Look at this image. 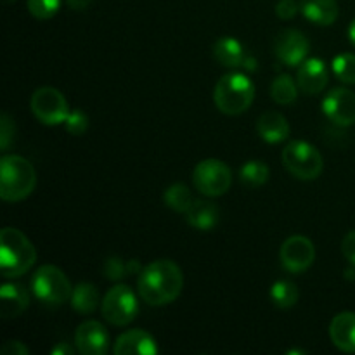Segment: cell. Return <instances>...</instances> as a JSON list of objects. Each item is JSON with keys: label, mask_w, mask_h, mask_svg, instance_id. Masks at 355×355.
I'll use <instances>...</instances> for the list:
<instances>
[{"label": "cell", "mask_w": 355, "mask_h": 355, "mask_svg": "<svg viewBox=\"0 0 355 355\" xmlns=\"http://www.w3.org/2000/svg\"><path fill=\"white\" fill-rule=\"evenodd\" d=\"M298 12H300V2H297V0H279L277 2L276 14L281 19H293Z\"/></svg>", "instance_id": "obj_32"}, {"label": "cell", "mask_w": 355, "mask_h": 355, "mask_svg": "<svg viewBox=\"0 0 355 355\" xmlns=\"http://www.w3.org/2000/svg\"><path fill=\"white\" fill-rule=\"evenodd\" d=\"M309 51H311V42L297 28L281 30L274 40V54L283 64L291 68L300 66L307 59Z\"/></svg>", "instance_id": "obj_11"}, {"label": "cell", "mask_w": 355, "mask_h": 355, "mask_svg": "<svg viewBox=\"0 0 355 355\" xmlns=\"http://www.w3.org/2000/svg\"><path fill=\"white\" fill-rule=\"evenodd\" d=\"M281 266L291 274H300L307 270L315 260V246L305 236H291L281 245Z\"/></svg>", "instance_id": "obj_10"}, {"label": "cell", "mask_w": 355, "mask_h": 355, "mask_svg": "<svg viewBox=\"0 0 355 355\" xmlns=\"http://www.w3.org/2000/svg\"><path fill=\"white\" fill-rule=\"evenodd\" d=\"M37 262L33 243L16 227L0 231V270L6 279L24 276Z\"/></svg>", "instance_id": "obj_2"}, {"label": "cell", "mask_w": 355, "mask_h": 355, "mask_svg": "<svg viewBox=\"0 0 355 355\" xmlns=\"http://www.w3.org/2000/svg\"><path fill=\"white\" fill-rule=\"evenodd\" d=\"M113 352L116 355H156L159 349L151 333L144 329H130L118 336Z\"/></svg>", "instance_id": "obj_16"}, {"label": "cell", "mask_w": 355, "mask_h": 355, "mask_svg": "<svg viewBox=\"0 0 355 355\" xmlns=\"http://www.w3.org/2000/svg\"><path fill=\"white\" fill-rule=\"evenodd\" d=\"M103 318L113 326H127L137 318L139 302L134 291L125 284H116L101 302Z\"/></svg>", "instance_id": "obj_8"}, {"label": "cell", "mask_w": 355, "mask_h": 355, "mask_svg": "<svg viewBox=\"0 0 355 355\" xmlns=\"http://www.w3.org/2000/svg\"><path fill=\"white\" fill-rule=\"evenodd\" d=\"M37 186V172L26 158L3 155L0 159V198L7 203L23 201Z\"/></svg>", "instance_id": "obj_3"}, {"label": "cell", "mask_w": 355, "mask_h": 355, "mask_svg": "<svg viewBox=\"0 0 355 355\" xmlns=\"http://www.w3.org/2000/svg\"><path fill=\"white\" fill-rule=\"evenodd\" d=\"M298 90H300L298 83L290 75L283 73L274 78L272 85H270V97L274 103L281 104V106H290L297 101Z\"/></svg>", "instance_id": "obj_23"}, {"label": "cell", "mask_w": 355, "mask_h": 355, "mask_svg": "<svg viewBox=\"0 0 355 355\" xmlns=\"http://www.w3.org/2000/svg\"><path fill=\"white\" fill-rule=\"evenodd\" d=\"M298 297H300V293H298L297 284L291 283V281H276L270 288V300L277 309H291L293 305H297Z\"/></svg>", "instance_id": "obj_26"}, {"label": "cell", "mask_w": 355, "mask_h": 355, "mask_svg": "<svg viewBox=\"0 0 355 355\" xmlns=\"http://www.w3.org/2000/svg\"><path fill=\"white\" fill-rule=\"evenodd\" d=\"M333 73L336 78L347 85H354L355 83V54L350 52H343L333 59Z\"/></svg>", "instance_id": "obj_27"}, {"label": "cell", "mask_w": 355, "mask_h": 355, "mask_svg": "<svg viewBox=\"0 0 355 355\" xmlns=\"http://www.w3.org/2000/svg\"><path fill=\"white\" fill-rule=\"evenodd\" d=\"M75 345L83 355H104L110 350V333L101 322L85 321L76 328Z\"/></svg>", "instance_id": "obj_14"}, {"label": "cell", "mask_w": 355, "mask_h": 355, "mask_svg": "<svg viewBox=\"0 0 355 355\" xmlns=\"http://www.w3.org/2000/svg\"><path fill=\"white\" fill-rule=\"evenodd\" d=\"M342 253L347 260L355 267V229L343 238Z\"/></svg>", "instance_id": "obj_33"}, {"label": "cell", "mask_w": 355, "mask_h": 355, "mask_svg": "<svg viewBox=\"0 0 355 355\" xmlns=\"http://www.w3.org/2000/svg\"><path fill=\"white\" fill-rule=\"evenodd\" d=\"M300 12L312 24L329 26L338 19L340 7L336 0H300Z\"/></svg>", "instance_id": "obj_20"}, {"label": "cell", "mask_w": 355, "mask_h": 355, "mask_svg": "<svg viewBox=\"0 0 355 355\" xmlns=\"http://www.w3.org/2000/svg\"><path fill=\"white\" fill-rule=\"evenodd\" d=\"M214 58L218 64L231 69H245V71H255L257 59L245 54V47L239 40L232 37H222L214 45Z\"/></svg>", "instance_id": "obj_13"}, {"label": "cell", "mask_w": 355, "mask_h": 355, "mask_svg": "<svg viewBox=\"0 0 355 355\" xmlns=\"http://www.w3.org/2000/svg\"><path fill=\"white\" fill-rule=\"evenodd\" d=\"M66 2H68V6L71 7V9L83 10L90 6V2H92V0H66Z\"/></svg>", "instance_id": "obj_36"}, {"label": "cell", "mask_w": 355, "mask_h": 355, "mask_svg": "<svg viewBox=\"0 0 355 355\" xmlns=\"http://www.w3.org/2000/svg\"><path fill=\"white\" fill-rule=\"evenodd\" d=\"M14 134H16V125H14L12 118L7 113L0 114V149L7 151L9 146L12 144Z\"/></svg>", "instance_id": "obj_30"}, {"label": "cell", "mask_w": 355, "mask_h": 355, "mask_svg": "<svg viewBox=\"0 0 355 355\" xmlns=\"http://www.w3.org/2000/svg\"><path fill=\"white\" fill-rule=\"evenodd\" d=\"M329 82V69L319 58L305 59L297 71V83L300 92L307 96H318L326 89Z\"/></svg>", "instance_id": "obj_15"}, {"label": "cell", "mask_w": 355, "mask_h": 355, "mask_svg": "<svg viewBox=\"0 0 355 355\" xmlns=\"http://www.w3.org/2000/svg\"><path fill=\"white\" fill-rule=\"evenodd\" d=\"M51 354L52 355H73V354H75V349H73V347L69 345V343L61 342V343H59V345H55L54 349H52Z\"/></svg>", "instance_id": "obj_35"}, {"label": "cell", "mask_w": 355, "mask_h": 355, "mask_svg": "<svg viewBox=\"0 0 355 355\" xmlns=\"http://www.w3.org/2000/svg\"><path fill=\"white\" fill-rule=\"evenodd\" d=\"M64 127L71 135H83L87 128H89V116L80 110L69 111L68 118L64 121Z\"/></svg>", "instance_id": "obj_29"}, {"label": "cell", "mask_w": 355, "mask_h": 355, "mask_svg": "<svg viewBox=\"0 0 355 355\" xmlns=\"http://www.w3.org/2000/svg\"><path fill=\"white\" fill-rule=\"evenodd\" d=\"M186 218L187 224L198 231H211L214 227H217L220 211H218L217 205L211 203V201L194 200V203L187 210Z\"/></svg>", "instance_id": "obj_21"}, {"label": "cell", "mask_w": 355, "mask_h": 355, "mask_svg": "<svg viewBox=\"0 0 355 355\" xmlns=\"http://www.w3.org/2000/svg\"><path fill=\"white\" fill-rule=\"evenodd\" d=\"M33 295L42 304L59 307L71 298L73 286L68 276L55 266H42L31 279Z\"/></svg>", "instance_id": "obj_6"}, {"label": "cell", "mask_w": 355, "mask_h": 355, "mask_svg": "<svg viewBox=\"0 0 355 355\" xmlns=\"http://www.w3.org/2000/svg\"><path fill=\"white\" fill-rule=\"evenodd\" d=\"M103 272L107 279H121V277H125L128 274V262H123V260L118 259V257H110V259L106 260V263H104Z\"/></svg>", "instance_id": "obj_31"}, {"label": "cell", "mask_w": 355, "mask_h": 355, "mask_svg": "<svg viewBox=\"0 0 355 355\" xmlns=\"http://www.w3.org/2000/svg\"><path fill=\"white\" fill-rule=\"evenodd\" d=\"M322 113L338 127H350L355 123V94L343 87L329 90L322 99Z\"/></svg>", "instance_id": "obj_12"}, {"label": "cell", "mask_w": 355, "mask_h": 355, "mask_svg": "<svg viewBox=\"0 0 355 355\" xmlns=\"http://www.w3.org/2000/svg\"><path fill=\"white\" fill-rule=\"evenodd\" d=\"M3 3H12V2H16V0H2Z\"/></svg>", "instance_id": "obj_38"}, {"label": "cell", "mask_w": 355, "mask_h": 355, "mask_svg": "<svg viewBox=\"0 0 355 355\" xmlns=\"http://www.w3.org/2000/svg\"><path fill=\"white\" fill-rule=\"evenodd\" d=\"M270 170L260 159H252V162H246L245 165L239 170V180H241L243 186L250 187V189H255V187L263 186V184L269 180Z\"/></svg>", "instance_id": "obj_25"}, {"label": "cell", "mask_w": 355, "mask_h": 355, "mask_svg": "<svg viewBox=\"0 0 355 355\" xmlns=\"http://www.w3.org/2000/svg\"><path fill=\"white\" fill-rule=\"evenodd\" d=\"M30 305V293L19 283H6L0 288V315L14 319L23 314Z\"/></svg>", "instance_id": "obj_17"}, {"label": "cell", "mask_w": 355, "mask_h": 355, "mask_svg": "<svg viewBox=\"0 0 355 355\" xmlns=\"http://www.w3.org/2000/svg\"><path fill=\"white\" fill-rule=\"evenodd\" d=\"M26 7L37 19H51L61 9V0H28Z\"/></svg>", "instance_id": "obj_28"}, {"label": "cell", "mask_w": 355, "mask_h": 355, "mask_svg": "<svg viewBox=\"0 0 355 355\" xmlns=\"http://www.w3.org/2000/svg\"><path fill=\"white\" fill-rule=\"evenodd\" d=\"M255 99V85L245 73H229L217 82L214 90L215 106L220 113L236 116L248 110Z\"/></svg>", "instance_id": "obj_4"}, {"label": "cell", "mask_w": 355, "mask_h": 355, "mask_svg": "<svg viewBox=\"0 0 355 355\" xmlns=\"http://www.w3.org/2000/svg\"><path fill=\"white\" fill-rule=\"evenodd\" d=\"M349 40H350V44L355 47V19L350 23V26H349Z\"/></svg>", "instance_id": "obj_37"}, {"label": "cell", "mask_w": 355, "mask_h": 355, "mask_svg": "<svg viewBox=\"0 0 355 355\" xmlns=\"http://www.w3.org/2000/svg\"><path fill=\"white\" fill-rule=\"evenodd\" d=\"M71 307L75 309L78 314L89 315L96 312V309L99 307V290L94 286L92 283H80L73 288L71 298Z\"/></svg>", "instance_id": "obj_22"}, {"label": "cell", "mask_w": 355, "mask_h": 355, "mask_svg": "<svg viewBox=\"0 0 355 355\" xmlns=\"http://www.w3.org/2000/svg\"><path fill=\"white\" fill-rule=\"evenodd\" d=\"M0 355H30V349L23 342L10 340L0 349Z\"/></svg>", "instance_id": "obj_34"}, {"label": "cell", "mask_w": 355, "mask_h": 355, "mask_svg": "<svg viewBox=\"0 0 355 355\" xmlns=\"http://www.w3.org/2000/svg\"><path fill=\"white\" fill-rule=\"evenodd\" d=\"M333 345L347 354H355V312H340L329 324Z\"/></svg>", "instance_id": "obj_18"}, {"label": "cell", "mask_w": 355, "mask_h": 355, "mask_svg": "<svg viewBox=\"0 0 355 355\" xmlns=\"http://www.w3.org/2000/svg\"><path fill=\"white\" fill-rule=\"evenodd\" d=\"M193 184L203 196L218 198L231 189L232 172L220 159H203L194 166Z\"/></svg>", "instance_id": "obj_7"}, {"label": "cell", "mask_w": 355, "mask_h": 355, "mask_svg": "<svg viewBox=\"0 0 355 355\" xmlns=\"http://www.w3.org/2000/svg\"><path fill=\"white\" fill-rule=\"evenodd\" d=\"M184 288V274L175 262L168 259L155 260L142 267L137 277L139 297L153 307L168 305L179 298Z\"/></svg>", "instance_id": "obj_1"}, {"label": "cell", "mask_w": 355, "mask_h": 355, "mask_svg": "<svg viewBox=\"0 0 355 355\" xmlns=\"http://www.w3.org/2000/svg\"><path fill=\"white\" fill-rule=\"evenodd\" d=\"M163 201H165L166 207L172 208L177 214H187L191 205L194 203V198L186 184L177 182L172 184V186L163 193Z\"/></svg>", "instance_id": "obj_24"}, {"label": "cell", "mask_w": 355, "mask_h": 355, "mask_svg": "<svg viewBox=\"0 0 355 355\" xmlns=\"http://www.w3.org/2000/svg\"><path fill=\"white\" fill-rule=\"evenodd\" d=\"M257 132L262 141L269 142V144H279L290 137V123L279 111H266L263 114H260L259 121H257Z\"/></svg>", "instance_id": "obj_19"}, {"label": "cell", "mask_w": 355, "mask_h": 355, "mask_svg": "<svg viewBox=\"0 0 355 355\" xmlns=\"http://www.w3.org/2000/svg\"><path fill=\"white\" fill-rule=\"evenodd\" d=\"M31 111L40 123L54 127L64 123L69 114V106L61 90L54 87H40L33 92L30 101Z\"/></svg>", "instance_id": "obj_9"}, {"label": "cell", "mask_w": 355, "mask_h": 355, "mask_svg": "<svg viewBox=\"0 0 355 355\" xmlns=\"http://www.w3.org/2000/svg\"><path fill=\"white\" fill-rule=\"evenodd\" d=\"M283 165L295 179L314 180L322 173V155L307 141H291L283 149Z\"/></svg>", "instance_id": "obj_5"}]
</instances>
